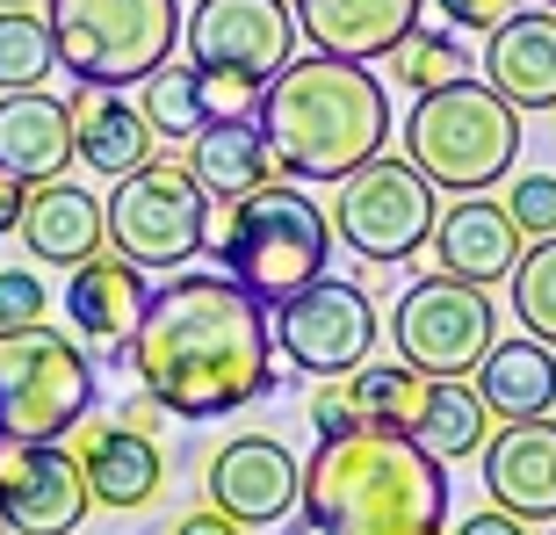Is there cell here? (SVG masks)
<instances>
[{
	"label": "cell",
	"mask_w": 556,
	"mask_h": 535,
	"mask_svg": "<svg viewBox=\"0 0 556 535\" xmlns=\"http://www.w3.org/2000/svg\"><path fill=\"white\" fill-rule=\"evenodd\" d=\"M311 427H318V434H348V427H354V391H348V376H318V391H311Z\"/></svg>",
	"instance_id": "obj_34"
},
{
	"label": "cell",
	"mask_w": 556,
	"mask_h": 535,
	"mask_svg": "<svg viewBox=\"0 0 556 535\" xmlns=\"http://www.w3.org/2000/svg\"><path fill=\"white\" fill-rule=\"evenodd\" d=\"M268 138H261V116H210L195 138H188V174L203 182L210 203H239L247 188L268 182Z\"/></svg>",
	"instance_id": "obj_24"
},
{
	"label": "cell",
	"mask_w": 556,
	"mask_h": 535,
	"mask_svg": "<svg viewBox=\"0 0 556 535\" xmlns=\"http://www.w3.org/2000/svg\"><path fill=\"white\" fill-rule=\"evenodd\" d=\"M181 51L203 80L261 95L296 59V15L289 0H195V15H181Z\"/></svg>",
	"instance_id": "obj_11"
},
{
	"label": "cell",
	"mask_w": 556,
	"mask_h": 535,
	"mask_svg": "<svg viewBox=\"0 0 556 535\" xmlns=\"http://www.w3.org/2000/svg\"><path fill=\"white\" fill-rule=\"evenodd\" d=\"M549 8H556V0H549Z\"/></svg>",
	"instance_id": "obj_42"
},
{
	"label": "cell",
	"mask_w": 556,
	"mask_h": 535,
	"mask_svg": "<svg viewBox=\"0 0 556 535\" xmlns=\"http://www.w3.org/2000/svg\"><path fill=\"white\" fill-rule=\"evenodd\" d=\"M0 8H29V0H0Z\"/></svg>",
	"instance_id": "obj_41"
},
{
	"label": "cell",
	"mask_w": 556,
	"mask_h": 535,
	"mask_svg": "<svg viewBox=\"0 0 556 535\" xmlns=\"http://www.w3.org/2000/svg\"><path fill=\"white\" fill-rule=\"evenodd\" d=\"M498 340V311L477 283L455 275H419L405 297L391 304V348L405 370L419 376H470L484 362V348Z\"/></svg>",
	"instance_id": "obj_10"
},
{
	"label": "cell",
	"mask_w": 556,
	"mask_h": 535,
	"mask_svg": "<svg viewBox=\"0 0 556 535\" xmlns=\"http://www.w3.org/2000/svg\"><path fill=\"white\" fill-rule=\"evenodd\" d=\"M506 217L520 225V239H549L556 232V174H520L506 188Z\"/></svg>",
	"instance_id": "obj_32"
},
{
	"label": "cell",
	"mask_w": 556,
	"mask_h": 535,
	"mask_svg": "<svg viewBox=\"0 0 556 535\" xmlns=\"http://www.w3.org/2000/svg\"><path fill=\"white\" fill-rule=\"evenodd\" d=\"M261 138L296 182H348L391 138V95L369 65L304 51L261 87Z\"/></svg>",
	"instance_id": "obj_3"
},
{
	"label": "cell",
	"mask_w": 556,
	"mask_h": 535,
	"mask_svg": "<svg viewBox=\"0 0 556 535\" xmlns=\"http://www.w3.org/2000/svg\"><path fill=\"white\" fill-rule=\"evenodd\" d=\"M455 535H528V521H520V514H506V507H484V514H470Z\"/></svg>",
	"instance_id": "obj_37"
},
{
	"label": "cell",
	"mask_w": 556,
	"mask_h": 535,
	"mask_svg": "<svg viewBox=\"0 0 556 535\" xmlns=\"http://www.w3.org/2000/svg\"><path fill=\"white\" fill-rule=\"evenodd\" d=\"M174 535H247V528H239V521H231V514H217V507H210V499H203L195 514H181V521H174Z\"/></svg>",
	"instance_id": "obj_36"
},
{
	"label": "cell",
	"mask_w": 556,
	"mask_h": 535,
	"mask_svg": "<svg viewBox=\"0 0 556 535\" xmlns=\"http://www.w3.org/2000/svg\"><path fill=\"white\" fill-rule=\"evenodd\" d=\"M427 247H433V268H441V275L492 289V283H506L514 261H520V225L492 196H455V203L433 217Z\"/></svg>",
	"instance_id": "obj_16"
},
{
	"label": "cell",
	"mask_w": 556,
	"mask_h": 535,
	"mask_svg": "<svg viewBox=\"0 0 556 535\" xmlns=\"http://www.w3.org/2000/svg\"><path fill=\"white\" fill-rule=\"evenodd\" d=\"M289 535H318V521H304V514H289Z\"/></svg>",
	"instance_id": "obj_40"
},
{
	"label": "cell",
	"mask_w": 556,
	"mask_h": 535,
	"mask_svg": "<svg viewBox=\"0 0 556 535\" xmlns=\"http://www.w3.org/2000/svg\"><path fill=\"white\" fill-rule=\"evenodd\" d=\"M15 239L37 253L43 268H80L109 247V217H102V196L80 182H29V203H22V225Z\"/></svg>",
	"instance_id": "obj_18"
},
{
	"label": "cell",
	"mask_w": 556,
	"mask_h": 535,
	"mask_svg": "<svg viewBox=\"0 0 556 535\" xmlns=\"http://www.w3.org/2000/svg\"><path fill=\"white\" fill-rule=\"evenodd\" d=\"M391 73L413 87V95H427V87L470 80V51H463V37H448V29H433V22H413V29H405V43L391 51Z\"/></svg>",
	"instance_id": "obj_30"
},
{
	"label": "cell",
	"mask_w": 556,
	"mask_h": 535,
	"mask_svg": "<svg viewBox=\"0 0 556 535\" xmlns=\"http://www.w3.org/2000/svg\"><path fill=\"white\" fill-rule=\"evenodd\" d=\"M87 507H94V493L65 441L0 434V528L8 535H73Z\"/></svg>",
	"instance_id": "obj_13"
},
{
	"label": "cell",
	"mask_w": 556,
	"mask_h": 535,
	"mask_svg": "<svg viewBox=\"0 0 556 535\" xmlns=\"http://www.w3.org/2000/svg\"><path fill=\"white\" fill-rule=\"evenodd\" d=\"M51 297H43L37 268H0V326H37Z\"/></svg>",
	"instance_id": "obj_33"
},
{
	"label": "cell",
	"mask_w": 556,
	"mask_h": 535,
	"mask_svg": "<svg viewBox=\"0 0 556 535\" xmlns=\"http://www.w3.org/2000/svg\"><path fill=\"white\" fill-rule=\"evenodd\" d=\"M130 370L138 391L160 398V412L203 427L231 420L253 398L275 391V326L268 304L217 275H174L144 297V319L130 333Z\"/></svg>",
	"instance_id": "obj_1"
},
{
	"label": "cell",
	"mask_w": 556,
	"mask_h": 535,
	"mask_svg": "<svg viewBox=\"0 0 556 535\" xmlns=\"http://www.w3.org/2000/svg\"><path fill=\"white\" fill-rule=\"evenodd\" d=\"M144 268L116 261V253H94V261L73 268V283H65V311H73V326L80 340L94 348H130V333L144 319Z\"/></svg>",
	"instance_id": "obj_22"
},
{
	"label": "cell",
	"mask_w": 556,
	"mask_h": 535,
	"mask_svg": "<svg viewBox=\"0 0 556 535\" xmlns=\"http://www.w3.org/2000/svg\"><path fill=\"white\" fill-rule=\"evenodd\" d=\"M484 80L528 116L556 109V8H514L484 37Z\"/></svg>",
	"instance_id": "obj_19"
},
{
	"label": "cell",
	"mask_w": 556,
	"mask_h": 535,
	"mask_svg": "<svg viewBox=\"0 0 556 535\" xmlns=\"http://www.w3.org/2000/svg\"><path fill=\"white\" fill-rule=\"evenodd\" d=\"M433 8H441V22H455V29H484V37H492L520 0H433Z\"/></svg>",
	"instance_id": "obj_35"
},
{
	"label": "cell",
	"mask_w": 556,
	"mask_h": 535,
	"mask_svg": "<svg viewBox=\"0 0 556 535\" xmlns=\"http://www.w3.org/2000/svg\"><path fill=\"white\" fill-rule=\"evenodd\" d=\"M43 22L80 87H138L181 43V0H43Z\"/></svg>",
	"instance_id": "obj_6"
},
{
	"label": "cell",
	"mask_w": 556,
	"mask_h": 535,
	"mask_svg": "<svg viewBox=\"0 0 556 535\" xmlns=\"http://www.w3.org/2000/svg\"><path fill=\"white\" fill-rule=\"evenodd\" d=\"M326 253H332V217L296 182L247 188L225 210V232H217V268L239 289H253L268 311L282 297H296L304 283H318L326 275Z\"/></svg>",
	"instance_id": "obj_5"
},
{
	"label": "cell",
	"mask_w": 556,
	"mask_h": 535,
	"mask_svg": "<svg viewBox=\"0 0 556 535\" xmlns=\"http://www.w3.org/2000/svg\"><path fill=\"white\" fill-rule=\"evenodd\" d=\"M94 406V362L59 326H0V434L65 441Z\"/></svg>",
	"instance_id": "obj_7"
},
{
	"label": "cell",
	"mask_w": 556,
	"mask_h": 535,
	"mask_svg": "<svg viewBox=\"0 0 556 535\" xmlns=\"http://www.w3.org/2000/svg\"><path fill=\"white\" fill-rule=\"evenodd\" d=\"M102 217H109L116 261L144 268V275L188 268L210 239V196H203V182L174 160H152V166H138V174H124L116 196L102 203Z\"/></svg>",
	"instance_id": "obj_8"
},
{
	"label": "cell",
	"mask_w": 556,
	"mask_h": 535,
	"mask_svg": "<svg viewBox=\"0 0 556 535\" xmlns=\"http://www.w3.org/2000/svg\"><path fill=\"white\" fill-rule=\"evenodd\" d=\"M477 471H484V493L492 507L520 521H556V420H506L498 434H484L477 449Z\"/></svg>",
	"instance_id": "obj_15"
},
{
	"label": "cell",
	"mask_w": 556,
	"mask_h": 535,
	"mask_svg": "<svg viewBox=\"0 0 556 535\" xmlns=\"http://www.w3.org/2000/svg\"><path fill=\"white\" fill-rule=\"evenodd\" d=\"M22 203H29V182H15V174L0 166V232L22 225Z\"/></svg>",
	"instance_id": "obj_38"
},
{
	"label": "cell",
	"mask_w": 556,
	"mask_h": 535,
	"mask_svg": "<svg viewBox=\"0 0 556 535\" xmlns=\"http://www.w3.org/2000/svg\"><path fill=\"white\" fill-rule=\"evenodd\" d=\"M138 109H144V124H152V138H195L210 124V80L195 65L166 59L160 73L138 80Z\"/></svg>",
	"instance_id": "obj_27"
},
{
	"label": "cell",
	"mask_w": 556,
	"mask_h": 535,
	"mask_svg": "<svg viewBox=\"0 0 556 535\" xmlns=\"http://www.w3.org/2000/svg\"><path fill=\"white\" fill-rule=\"evenodd\" d=\"M65 116H73V160H87L94 174H109V182H124V174H138V166H152V124H144V109L130 102L124 87H80L73 102H65Z\"/></svg>",
	"instance_id": "obj_20"
},
{
	"label": "cell",
	"mask_w": 556,
	"mask_h": 535,
	"mask_svg": "<svg viewBox=\"0 0 556 535\" xmlns=\"http://www.w3.org/2000/svg\"><path fill=\"white\" fill-rule=\"evenodd\" d=\"M124 427H160V398H152V391H138V398H130V406H124Z\"/></svg>",
	"instance_id": "obj_39"
},
{
	"label": "cell",
	"mask_w": 556,
	"mask_h": 535,
	"mask_svg": "<svg viewBox=\"0 0 556 535\" xmlns=\"http://www.w3.org/2000/svg\"><path fill=\"white\" fill-rule=\"evenodd\" d=\"M405 160L441 196H484L520 160V109L492 80H448L427 87L405 116Z\"/></svg>",
	"instance_id": "obj_4"
},
{
	"label": "cell",
	"mask_w": 556,
	"mask_h": 535,
	"mask_svg": "<svg viewBox=\"0 0 556 535\" xmlns=\"http://www.w3.org/2000/svg\"><path fill=\"white\" fill-rule=\"evenodd\" d=\"M376 348V304L362 283L318 275L296 297L275 304V354H289V370L304 376H354Z\"/></svg>",
	"instance_id": "obj_12"
},
{
	"label": "cell",
	"mask_w": 556,
	"mask_h": 535,
	"mask_svg": "<svg viewBox=\"0 0 556 535\" xmlns=\"http://www.w3.org/2000/svg\"><path fill=\"white\" fill-rule=\"evenodd\" d=\"M484 434H492V412L477 398L470 376H427V398H419V420H413V441L441 463L455 456H477L484 449Z\"/></svg>",
	"instance_id": "obj_26"
},
{
	"label": "cell",
	"mask_w": 556,
	"mask_h": 535,
	"mask_svg": "<svg viewBox=\"0 0 556 535\" xmlns=\"http://www.w3.org/2000/svg\"><path fill=\"white\" fill-rule=\"evenodd\" d=\"M348 391H354V427H397V434H413L419 420V398H427V376L405 370V362H362V370L348 376Z\"/></svg>",
	"instance_id": "obj_28"
},
{
	"label": "cell",
	"mask_w": 556,
	"mask_h": 535,
	"mask_svg": "<svg viewBox=\"0 0 556 535\" xmlns=\"http://www.w3.org/2000/svg\"><path fill=\"white\" fill-rule=\"evenodd\" d=\"M289 15H296V37H311V51L369 65L405 43L419 0H289Z\"/></svg>",
	"instance_id": "obj_17"
},
{
	"label": "cell",
	"mask_w": 556,
	"mask_h": 535,
	"mask_svg": "<svg viewBox=\"0 0 556 535\" xmlns=\"http://www.w3.org/2000/svg\"><path fill=\"white\" fill-rule=\"evenodd\" d=\"M59 73V51H51V22L37 8H0V95H22V87H43Z\"/></svg>",
	"instance_id": "obj_29"
},
{
	"label": "cell",
	"mask_w": 556,
	"mask_h": 535,
	"mask_svg": "<svg viewBox=\"0 0 556 535\" xmlns=\"http://www.w3.org/2000/svg\"><path fill=\"white\" fill-rule=\"evenodd\" d=\"M506 283H514V311H520V326H528V340L556 348V232L535 239V247H520Z\"/></svg>",
	"instance_id": "obj_31"
},
{
	"label": "cell",
	"mask_w": 556,
	"mask_h": 535,
	"mask_svg": "<svg viewBox=\"0 0 556 535\" xmlns=\"http://www.w3.org/2000/svg\"><path fill=\"white\" fill-rule=\"evenodd\" d=\"M296 514L318 521V535H441L448 463L397 427L318 434V456L296 485Z\"/></svg>",
	"instance_id": "obj_2"
},
{
	"label": "cell",
	"mask_w": 556,
	"mask_h": 535,
	"mask_svg": "<svg viewBox=\"0 0 556 535\" xmlns=\"http://www.w3.org/2000/svg\"><path fill=\"white\" fill-rule=\"evenodd\" d=\"M0 166L15 182H59L73 166V116L59 95H43V87L0 95Z\"/></svg>",
	"instance_id": "obj_23"
},
{
	"label": "cell",
	"mask_w": 556,
	"mask_h": 535,
	"mask_svg": "<svg viewBox=\"0 0 556 535\" xmlns=\"http://www.w3.org/2000/svg\"><path fill=\"white\" fill-rule=\"evenodd\" d=\"M332 239L362 261L391 268V261H413L427 247L433 217H441V188L419 174L413 160H391V152H376L369 166H354L348 182H332Z\"/></svg>",
	"instance_id": "obj_9"
},
{
	"label": "cell",
	"mask_w": 556,
	"mask_h": 535,
	"mask_svg": "<svg viewBox=\"0 0 556 535\" xmlns=\"http://www.w3.org/2000/svg\"><path fill=\"white\" fill-rule=\"evenodd\" d=\"M296 485H304V463H296L289 441H275V434H231L203 471L210 507L231 514L239 528H275V521H289L296 514Z\"/></svg>",
	"instance_id": "obj_14"
},
{
	"label": "cell",
	"mask_w": 556,
	"mask_h": 535,
	"mask_svg": "<svg viewBox=\"0 0 556 535\" xmlns=\"http://www.w3.org/2000/svg\"><path fill=\"white\" fill-rule=\"evenodd\" d=\"M80 477L87 493H94V507H116V514H130V507H152V499L166 493V456L152 434L138 427H87L80 434Z\"/></svg>",
	"instance_id": "obj_21"
},
{
	"label": "cell",
	"mask_w": 556,
	"mask_h": 535,
	"mask_svg": "<svg viewBox=\"0 0 556 535\" xmlns=\"http://www.w3.org/2000/svg\"><path fill=\"white\" fill-rule=\"evenodd\" d=\"M470 384L492 420H535V412L556 406V348H542L528 333L520 340H492L484 362L470 370Z\"/></svg>",
	"instance_id": "obj_25"
}]
</instances>
